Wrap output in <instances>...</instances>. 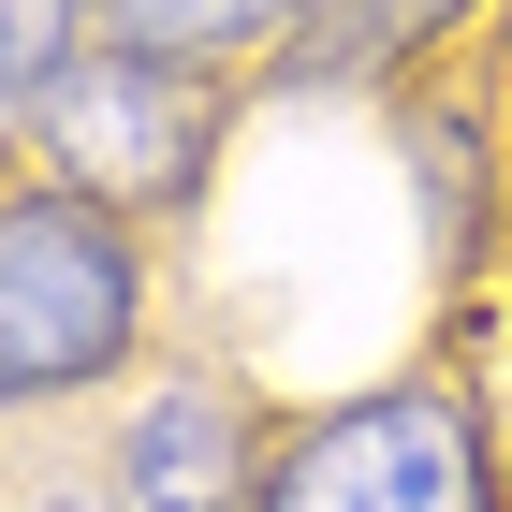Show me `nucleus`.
<instances>
[{
	"label": "nucleus",
	"mask_w": 512,
	"mask_h": 512,
	"mask_svg": "<svg viewBox=\"0 0 512 512\" xmlns=\"http://www.w3.org/2000/svg\"><path fill=\"white\" fill-rule=\"evenodd\" d=\"M132 322H147V278H132L118 205L59 191V176H15L0 191V410L88 395L132 352Z\"/></svg>",
	"instance_id": "f257e3e1"
},
{
	"label": "nucleus",
	"mask_w": 512,
	"mask_h": 512,
	"mask_svg": "<svg viewBox=\"0 0 512 512\" xmlns=\"http://www.w3.org/2000/svg\"><path fill=\"white\" fill-rule=\"evenodd\" d=\"M264 512H498V469L454 395H352L278 439Z\"/></svg>",
	"instance_id": "f03ea898"
},
{
	"label": "nucleus",
	"mask_w": 512,
	"mask_h": 512,
	"mask_svg": "<svg viewBox=\"0 0 512 512\" xmlns=\"http://www.w3.org/2000/svg\"><path fill=\"white\" fill-rule=\"evenodd\" d=\"M44 161H59V191L88 205H176L205 161V88L191 59H161V44H103V59H74V74L30 103Z\"/></svg>",
	"instance_id": "7ed1b4c3"
},
{
	"label": "nucleus",
	"mask_w": 512,
	"mask_h": 512,
	"mask_svg": "<svg viewBox=\"0 0 512 512\" xmlns=\"http://www.w3.org/2000/svg\"><path fill=\"white\" fill-rule=\"evenodd\" d=\"M264 439H249L235 381H161L118 425V498L132 512H264Z\"/></svg>",
	"instance_id": "20e7f679"
},
{
	"label": "nucleus",
	"mask_w": 512,
	"mask_h": 512,
	"mask_svg": "<svg viewBox=\"0 0 512 512\" xmlns=\"http://www.w3.org/2000/svg\"><path fill=\"white\" fill-rule=\"evenodd\" d=\"M454 15H469V0H308V15L278 30V88H366L425 30H454Z\"/></svg>",
	"instance_id": "39448f33"
},
{
	"label": "nucleus",
	"mask_w": 512,
	"mask_h": 512,
	"mask_svg": "<svg viewBox=\"0 0 512 512\" xmlns=\"http://www.w3.org/2000/svg\"><path fill=\"white\" fill-rule=\"evenodd\" d=\"M410 147H425V235H439V264H469L483 249V147H469V118L454 103H410Z\"/></svg>",
	"instance_id": "423d86ee"
},
{
	"label": "nucleus",
	"mask_w": 512,
	"mask_h": 512,
	"mask_svg": "<svg viewBox=\"0 0 512 512\" xmlns=\"http://www.w3.org/2000/svg\"><path fill=\"white\" fill-rule=\"evenodd\" d=\"M118 44H161V59H205V44H249V30H293L308 0H103Z\"/></svg>",
	"instance_id": "0eeeda50"
},
{
	"label": "nucleus",
	"mask_w": 512,
	"mask_h": 512,
	"mask_svg": "<svg viewBox=\"0 0 512 512\" xmlns=\"http://www.w3.org/2000/svg\"><path fill=\"white\" fill-rule=\"evenodd\" d=\"M74 30H88V0H0V118H30L44 88L88 59Z\"/></svg>",
	"instance_id": "6e6552de"
},
{
	"label": "nucleus",
	"mask_w": 512,
	"mask_h": 512,
	"mask_svg": "<svg viewBox=\"0 0 512 512\" xmlns=\"http://www.w3.org/2000/svg\"><path fill=\"white\" fill-rule=\"evenodd\" d=\"M30 512H103V498H74V483H59V498H30Z\"/></svg>",
	"instance_id": "1a4fd4ad"
}]
</instances>
